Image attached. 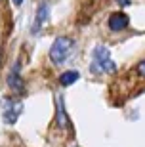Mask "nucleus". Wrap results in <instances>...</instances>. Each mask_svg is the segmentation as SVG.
<instances>
[{"mask_svg": "<svg viewBox=\"0 0 145 147\" xmlns=\"http://www.w3.org/2000/svg\"><path fill=\"white\" fill-rule=\"evenodd\" d=\"M75 52V40L69 36H57L50 48V59L54 65H63Z\"/></svg>", "mask_w": 145, "mask_h": 147, "instance_id": "f03ea898", "label": "nucleus"}, {"mask_svg": "<svg viewBox=\"0 0 145 147\" xmlns=\"http://www.w3.org/2000/svg\"><path fill=\"white\" fill-rule=\"evenodd\" d=\"M78 78H80V73L69 69V71H65V73L59 75V84H61V86H71V84H75Z\"/></svg>", "mask_w": 145, "mask_h": 147, "instance_id": "6e6552de", "label": "nucleus"}, {"mask_svg": "<svg viewBox=\"0 0 145 147\" xmlns=\"http://www.w3.org/2000/svg\"><path fill=\"white\" fill-rule=\"evenodd\" d=\"M117 2H118L120 6H128V4H130V0H117Z\"/></svg>", "mask_w": 145, "mask_h": 147, "instance_id": "9d476101", "label": "nucleus"}, {"mask_svg": "<svg viewBox=\"0 0 145 147\" xmlns=\"http://www.w3.org/2000/svg\"><path fill=\"white\" fill-rule=\"evenodd\" d=\"M0 59H2V52H0Z\"/></svg>", "mask_w": 145, "mask_h": 147, "instance_id": "f8f14e48", "label": "nucleus"}, {"mask_svg": "<svg viewBox=\"0 0 145 147\" xmlns=\"http://www.w3.org/2000/svg\"><path fill=\"white\" fill-rule=\"evenodd\" d=\"M55 122H57V126L63 128V130H67L71 126V120H69V117H67V113H65V105H63V98H61V96L55 99Z\"/></svg>", "mask_w": 145, "mask_h": 147, "instance_id": "0eeeda50", "label": "nucleus"}, {"mask_svg": "<svg viewBox=\"0 0 145 147\" xmlns=\"http://www.w3.org/2000/svg\"><path fill=\"white\" fill-rule=\"evenodd\" d=\"M90 71L94 75H105V73H115L117 63L111 59V52L107 46H96L92 50V63Z\"/></svg>", "mask_w": 145, "mask_h": 147, "instance_id": "f257e3e1", "label": "nucleus"}, {"mask_svg": "<svg viewBox=\"0 0 145 147\" xmlns=\"http://www.w3.org/2000/svg\"><path fill=\"white\" fill-rule=\"evenodd\" d=\"M21 113H23L21 99H17V98H4L2 99V120H4V124H16Z\"/></svg>", "mask_w": 145, "mask_h": 147, "instance_id": "7ed1b4c3", "label": "nucleus"}, {"mask_svg": "<svg viewBox=\"0 0 145 147\" xmlns=\"http://www.w3.org/2000/svg\"><path fill=\"white\" fill-rule=\"evenodd\" d=\"M21 2H23V0H13V4H16V6H21Z\"/></svg>", "mask_w": 145, "mask_h": 147, "instance_id": "9b49d317", "label": "nucleus"}, {"mask_svg": "<svg viewBox=\"0 0 145 147\" xmlns=\"http://www.w3.org/2000/svg\"><path fill=\"white\" fill-rule=\"evenodd\" d=\"M48 16H50V4H48V2H42V4L38 6V10H36L34 25H32V34H38V33H40V29L44 27V23H46Z\"/></svg>", "mask_w": 145, "mask_h": 147, "instance_id": "423d86ee", "label": "nucleus"}, {"mask_svg": "<svg viewBox=\"0 0 145 147\" xmlns=\"http://www.w3.org/2000/svg\"><path fill=\"white\" fill-rule=\"evenodd\" d=\"M6 82H8V86H10V90L13 94H17V96L25 94V80H23V76H21V61L19 59H16L13 67L10 69Z\"/></svg>", "mask_w": 145, "mask_h": 147, "instance_id": "20e7f679", "label": "nucleus"}, {"mask_svg": "<svg viewBox=\"0 0 145 147\" xmlns=\"http://www.w3.org/2000/svg\"><path fill=\"white\" fill-rule=\"evenodd\" d=\"M107 25H109V29H111L113 33H118V31H124V29L130 25V19H128L126 13L117 11V13H111V16H109Z\"/></svg>", "mask_w": 145, "mask_h": 147, "instance_id": "39448f33", "label": "nucleus"}, {"mask_svg": "<svg viewBox=\"0 0 145 147\" xmlns=\"http://www.w3.org/2000/svg\"><path fill=\"white\" fill-rule=\"evenodd\" d=\"M138 75L145 78V59H143V61H140V65H138Z\"/></svg>", "mask_w": 145, "mask_h": 147, "instance_id": "1a4fd4ad", "label": "nucleus"}]
</instances>
